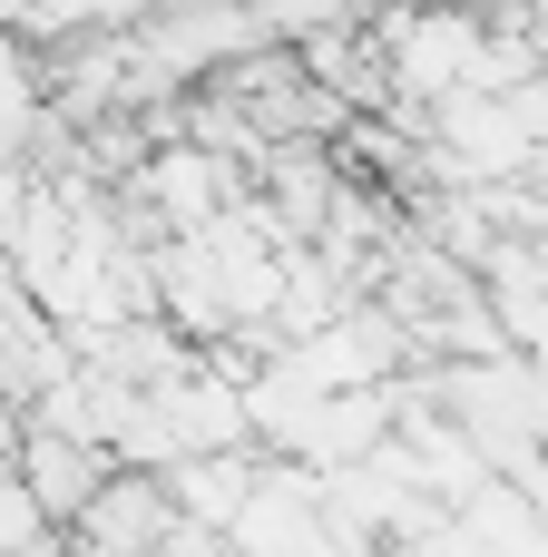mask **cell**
Instances as JSON below:
<instances>
[{
	"label": "cell",
	"mask_w": 548,
	"mask_h": 557,
	"mask_svg": "<svg viewBox=\"0 0 548 557\" xmlns=\"http://www.w3.org/2000/svg\"><path fill=\"white\" fill-rule=\"evenodd\" d=\"M176 519H186V509H176V490H167L157 470H108L69 529H78L88 557H157L176 539Z\"/></svg>",
	"instance_id": "cell-1"
},
{
	"label": "cell",
	"mask_w": 548,
	"mask_h": 557,
	"mask_svg": "<svg viewBox=\"0 0 548 557\" xmlns=\"http://www.w3.org/2000/svg\"><path fill=\"white\" fill-rule=\"evenodd\" d=\"M137 196H147V206H157V215H167L176 235H206V225H216L226 206H245V166L186 137V147H167V157H157V166L137 176Z\"/></svg>",
	"instance_id": "cell-2"
},
{
	"label": "cell",
	"mask_w": 548,
	"mask_h": 557,
	"mask_svg": "<svg viewBox=\"0 0 548 557\" xmlns=\"http://www.w3.org/2000/svg\"><path fill=\"white\" fill-rule=\"evenodd\" d=\"M20 480H29V499H39V519H78V509H88V490L108 480V460H98L78 431H29Z\"/></svg>",
	"instance_id": "cell-3"
}]
</instances>
